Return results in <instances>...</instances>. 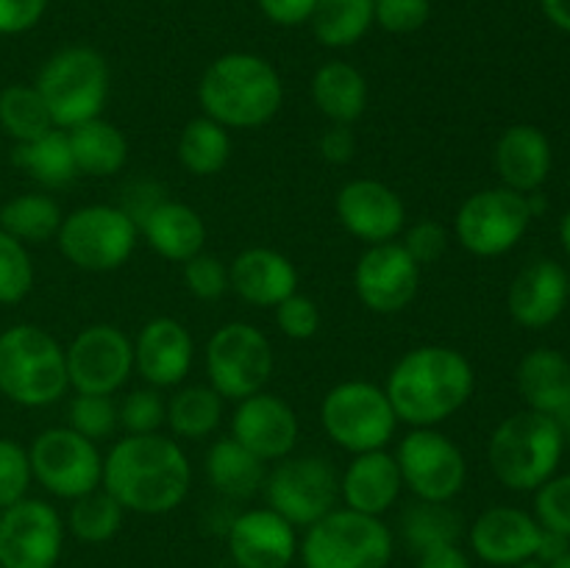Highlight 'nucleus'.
I'll return each instance as SVG.
<instances>
[{"mask_svg":"<svg viewBox=\"0 0 570 568\" xmlns=\"http://www.w3.org/2000/svg\"><path fill=\"white\" fill-rule=\"evenodd\" d=\"M193 466L181 445L165 434H126L104 457V484L126 512L165 516L189 493Z\"/></svg>","mask_w":570,"mask_h":568,"instance_id":"1","label":"nucleus"},{"mask_svg":"<svg viewBox=\"0 0 570 568\" xmlns=\"http://www.w3.org/2000/svg\"><path fill=\"white\" fill-rule=\"evenodd\" d=\"M476 373L468 356L451 345H417L406 351L384 382L399 423L412 429L440 427L471 401Z\"/></svg>","mask_w":570,"mask_h":568,"instance_id":"2","label":"nucleus"},{"mask_svg":"<svg viewBox=\"0 0 570 568\" xmlns=\"http://www.w3.org/2000/svg\"><path fill=\"white\" fill-rule=\"evenodd\" d=\"M198 104L206 117L226 128H262L284 106V84L276 67L256 53L232 50L212 61L198 81Z\"/></svg>","mask_w":570,"mask_h":568,"instance_id":"3","label":"nucleus"},{"mask_svg":"<svg viewBox=\"0 0 570 568\" xmlns=\"http://www.w3.org/2000/svg\"><path fill=\"white\" fill-rule=\"evenodd\" d=\"M70 390L65 345L37 323H14L0 332V393L11 404L39 410Z\"/></svg>","mask_w":570,"mask_h":568,"instance_id":"4","label":"nucleus"},{"mask_svg":"<svg viewBox=\"0 0 570 568\" xmlns=\"http://www.w3.org/2000/svg\"><path fill=\"white\" fill-rule=\"evenodd\" d=\"M566 438L557 418L521 410L495 427L488 460L495 479L510 490H538L554 477Z\"/></svg>","mask_w":570,"mask_h":568,"instance_id":"5","label":"nucleus"},{"mask_svg":"<svg viewBox=\"0 0 570 568\" xmlns=\"http://www.w3.org/2000/svg\"><path fill=\"white\" fill-rule=\"evenodd\" d=\"M109 61L89 45H70L50 56L37 72L33 87L42 95L56 128L81 126L95 120L109 100Z\"/></svg>","mask_w":570,"mask_h":568,"instance_id":"6","label":"nucleus"},{"mask_svg":"<svg viewBox=\"0 0 570 568\" xmlns=\"http://www.w3.org/2000/svg\"><path fill=\"white\" fill-rule=\"evenodd\" d=\"M298 551L304 568H387L393 560V532L382 518L334 507L306 527Z\"/></svg>","mask_w":570,"mask_h":568,"instance_id":"7","label":"nucleus"},{"mask_svg":"<svg viewBox=\"0 0 570 568\" xmlns=\"http://www.w3.org/2000/svg\"><path fill=\"white\" fill-rule=\"evenodd\" d=\"M56 243L78 271L111 273L131 259L139 228L122 206L89 204L65 215Z\"/></svg>","mask_w":570,"mask_h":568,"instance_id":"8","label":"nucleus"},{"mask_svg":"<svg viewBox=\"0 0 570 568\" xmlns=\"http://www.w3.org/2000/svg\"><path fill=\"white\" fill-rule=\"evenodd\" d=\"M321 423L328 440L351 454L387 449L399 429V418L384 388L362 379L334 384L323 395Z\"/></svg>","mask_w":570,"mask_h":568,"instance_id":"9","label":"nucleus"},{"mask_svg":"<svg viewBox=\"0 0 570 568\" xmlns=\"http://www.w3.org/2000/svg\"><path fill=\"white\" fill-rule=\"evenodd\" d=\"M209 388L223 401H243L262 393L273 376V345L254 323L232 321L217 329L204 351Z\"/></svg>","mask_w":570,"mask_h":568,"instance_id":"10","label":"nucleus"},{"mask_svg":"<svg viewBox=\"0 0 570 568\" xmlns=\"http://www.w3.org/2000/svg\"><path fill=\"white\" fill-rule=\"evenodd\" d=\"M33 482L59 499L76 501L104 484V454L98 443L70 427H50L28 445Z\"/></svg>","mask_w":570,"mask_h":568,"instance_id":"11","label":"nucleus"},{"mask_svg":"<svg viewBox=\"0 0 570 568\" xmlns=\"http://www.w3.org/2000/svg\"><path fill=\"white\" fill-rule=\"evenodd\" d=\"M527 195L490 187L468 195L454 217V237L473 256H501L515 248L532 223Z\"/></svg>","mask_w":570,"mask_h":568,"instance_id":"12","label":"nucleus"},{"mask_svg":"<svg viewBox=\"0 0 570 568\" xmlns=\"http://www.w3.org/2000/svg\"><path fill=\"white\" fill-rule=\"evenodd\" d=\"M267 507L293 527H312L337 507L340 477L317 454L284 457L265 477Z\"/></svg>","mask_w":570,"mask_h":568,"instance_id":"13","label":"nucleus"},{"mask_svg":"<svg viewBox=\"0 0 570 568\" xmlns=\"http://www.w3.org/2000/svg\"><path fill=\"white\" fill-rule=\"evenodd\" d=\"M395 462H399L404 488H410L417 501L451 505L465 488V454L438 427L412 429L399 443Z\"/></svg>","mask_w":570,"mask_h":568,"instance_id":"14","label":"nucleus"},{"mask_svg":"<svg viewBox=\"0 0 570 568\" xmlns=\"http://www.w3.org/2000/svg\"><path fill=\"white\" fill-rule=\"evenodd\" d=\"M65 360L76 393L115 395L134 373V340L115 323H92L70 340Z\"/></svg>","mask_w":570,"mask_h":568,"instance_id":"15","label":"nucleus"},{"mask_svg":"<svg viewBox=\"0 0 570 568\" xmlns=\"http://www.w3.org/2000/svg\"><path fill=\"white\" fill-rule=\"evenodd\" d=\"M65 546V523L50 501L22 499L0 510V566L56 568Z\"/></svg>","mask_w":570,"mask_h":568,"instance_id":"16","label":"nucleus"},{"mask_svg":"<svg viewBox=\"0 0 570 568\" xmlns=\"http://www.w3.org/2000/svg\"><path fill=\"white\" fill-rule=\"evenodd\" d=\"M356 298L376 315L404 312L421 290V265L401 243L367 245L354 267Z\"/></svg>","mask_w":570,"mask_h":568,"instance_id":"17","label":"nucleus"},{"mask_svg":"<svg viewBox=\"0 0 570 568\" xmlns=\"http://www.w3.org/2000/svg\"><path fill=\"white\" fill-rule=\"evenodd\" d=\"M337 221L365 245L395 243L406 226V206L393 187L376 178H351L334 198Z\"/></svg>","mask_w":570,"mask_h":568,"instance_id":"18","label":"nucleus"},{"mask_svg":"<svg viewBox=\"0 0 570 568\" xmlns=\"http://www.w3.org/2000/svg\"><path fill=\"white\" fill-rule=\"evenodd\" d=\"M298 434L301 423L293 407L267 390L248 395L234 407L232 438L262 462H278L293 454Z\"/></svg>","mask_w":570,"mask_h":568,"instance_id":"19","label":"nucleus"},{"mask_svg":"<svg viewBox=\"0 0 570 568\" xmlns=\"http://www.w3.org/2000/svg\"><path fill=\"white\" fill-rule=\"evenodd\" d=\"M195 362V340L176 317H154L134 340V371L148 388H181Z\"/></svg>","mask_w":570,"mask_h":568,"instance_id":"20","label":"nucleus"},{"mask_svg":"<svg viewBox=\"0 0 570 568\" xmlns=\"http://www.w3.org/2000/svg\"><path fill=\"white\" fill-rule=\"evenodd\" d=\"M228 555L237 568H287L298 555L295 527L271 507L239 512L228 527Z\"/></svg>","mask_w":570,"mask_h":568,"instance_id":"21","label":"nucleus"},{"mask_svg":"<svg viewBox=\"0 0 570 568\" xmlns=\"http://www.w3.org/2000/svg\"><path fill=\"white\" fill-rule=\"evenodd\" d=\"M543 527L518 507H490L473 521L471 546L488 566L512 568L534 557Z\"/></svg>","mask_w":570,"mask_h":568,"instance_id":"22","label":"nucleus"},{"mask_svg":"<svg viewBox=\"0 0 570 568\" xmlns=\"http://www.w3.org/2000/svg\"><path fill=\"white\" fill-rule=\"evenodd\" d=\"M570 295V276L560 262L538 259L510 284L507 310L523 329H546L562 315Z\"/></svg>","mask_w":570,"mask_h":568,"instance_id":"23","label":"nucleus"},{"mask_svg":"<svg viewBox=\"0 0 570 568\" xmlns=\"http://www.w3.org/2000/svg\"><path fill=\"white\" fill-rule=\"evenodd\" d=\"M228 287L245 304L276 310L284 298L298 293V267L273 248H245L228 265Z\"/></svg>","mask_w":570,"mask_h":568,"instance_id":"24","label":"nucleus"},{"mask_svg":"<svg viewBox=\"0 0 570 568\" xmlns=\"http://www.w3.org/2000/svg\"><path fill=\"white\" fill-rule=\"evenodd\" d=\"M404 479H401L395 454L387 449L362 451L354 454L348 468L340 477V499L348 510L382 518L390 507H395Z\"/></svg>","mask_w":570,"mask_h":568,"instance_id":"25","label":"nucleus"},{"mask_svg":"<svg viewBox=\"0 0 570 568\" xmlns=\"http://www.w3.org/2000/svg\"><path fill=\"white\" fill-rule=\"evenodd\" d=\"M493 161L501 187L521 195L538 193L551 173V143L538 126L518 123L499 137Z\"/></svg>","mask_w":570,"mask_h":568,"instance_id":"26","label":"nucleus"},{"mask_svg":"<svg viewBox=\"0 0 570 568\" xmlns=\"http://www.w3.org/2000/svg\"><path fill=\"white\" fill-rule=\"evenodd\" d=\"M139 237L167 262H189L206 245V223L198 212L181 200L161 198L137 223Z\"/></svg>","mask_w":570,"mask_h":568,"instance_id":"27","label":"nucleus"},{"mask_svg":"<svg viewBox=\"0 0 570 568\" xmlns=\"http://www.w3.org/2000/svg\"><path fill=\"white\" fill-rule=\"evenodd\" d=\"M518 393L527 410L560 415L570 407V362L554 349H534L521 360L515 373Z\"/></svg>","mask_w":570,"mask_h":568,"instance_id":"28","label":"nucleus"},{"mask_svg":"<svg viewBox=\"0 0 570 568\" xmlns=\"http://www.w3.org/2000/svg\"><path fill=\"white\" fill-rule=\"evenodd\" d=\"M312 100L334 126H354L367 109V81L348 61H326L312 76Z\"/></svg>","mask_w":570,"mask_h":568,"instance_id":"29","label":"nucleus"},{"mask_svg":"<svg viewBox=\"0 0 570 568\" xmlns=\"http://www.w3.org/2000/svg\"><path fill=\"white\" fill-rule=\"evenodd\" d=\"M70 148L76 159L78 176L109 178L128 165V139L115 123L95 117L70 128Z\"/></svg>","mask_w":570,"mask_h":568,"instance_id":"30","label":"nucleus"},{"mask_svg":"<svg viewBox=\"0 0 570 568\" xmlns=\"http://www.w3.org/2000/svg\"><path fill=\"white\" fill-rule=\"evenodd\" d=\"M265 466L267 462L250 454L232 434L215 440L209 451H206V477H209V484L217 493L228 496V499H250L254 493H259L267 477Z\"/></svg>","mask_w":570,"mask_h":568,"instance_id":"31","label":"nucleus"},{"mask_svg":"<svg viewBox=\"0 0 570 568\" xmlns=\"http://www.w3.org/2000/svg\"><path fill=\"white\" fill-rule=\"evenodd\" d=\"M11 161L42 187H65L78 176L70 134L65 128H50V131L31 139V143L14 145Z\"/></svg>","mask_w":570,"mask_h":568,"instance_id":"32","label":"nucleus"},{"mask_svg":"<svg viewBox=\"0 0 570 568\" xmlns=\"http://www.w3.org/2000/svg\"><path fill=\"white\" fill-rule=\"evenodd\" d=\"M232 159V134L212 117L200 115L184 126L178 137V161L195 178H212Z\"/></svg>","mask_w":570,"mask_h":568,"instance_id":"33","label":"nucleus"},{"mask_svg":"<svg viewBox=\"0 0 570 568\" xmlns=\"http://www.w3.org/2000/svg\"><path fill=\"white\" fill-rule=\"evenodd\" d=\"M373 3L376 0H317L309 17L312 33L323 48H351L373 28Z\"/></svg>","mask_w":570,"mask_h":568,"instance_id":"34","label":"nucleus"},{"mask_svg":"<svg viewBox=\"0 0 570 568\" xmlns=\"http://www.w3.org/2000/svg\"><path fill=\"white\" fill-rule=\"evenodd\" d=\"M65 212L56 198L42 193H22L0 206V228L22 245L48 243L59 234Z\"/></svg>","mask_w":570,"mask_h":568,"instance_id":"35","label":"nucleus"},{"mask_svg":"<svg viewBox=\"0 0 570 568\" xmlns=\"http://www.w3.org/2000/svg\"><path fill=\"white\" fill-rule=\"evenodd\" d=\"M223 421V399L209 384H184L167 401V427L176 438L204 440Z\"/></svg>","mask_w":570,"mask_h":568,"instance_id":"36","label":"nucleus"},{"mask_svg":"<svg viewBox=\"0 0 570 568\" xmlns=\"http://www.w3.org/2000/svg\"><path fill=\"white\" fill-rule=\"evenodd\" d=\"M0 128L6 137L14 139V145H20L42 137L56 126L33 84H11L0 89Z\"/></svg>","mask_w":570,"mask_h":568,"instance_id":"37","label":"nucleus"},{"mask_svg":"<svg viewBox=\"0 0 570 568\" xmlns=\"http://www.w3.org/2000/svg\"><path fill=\"white\" fill-rule=\"evenodd\" d=\"M465 529L462 516L443 501H417L401 518V535L415 555L432 546L456 543Z\"/></svg>","mask_w":570,"mask_h":568,"instance_id":"38","label":"nucleus"},{"mask_svg":"<svg viewBox=\"0 0 570 568\" xmlns=\"http://www.w3.org/2000/svg\"><path fill=\"white\" fill-rule=\"evenodd\" d=\"M122 516H126V510L120 507V501L109 490L98 488L72 501L67 527L81 543H106L120 532Z\"/></svg>","mask_w":570,"mask_h":568,"instance_id":"39","label":"nucleus"},{"mask_svg":"<svg viewBox=\"0 0 570 568\" xmlns=\"http://www.w3.org/2000/svg\"><path fill=\"white\" fill-rule=\"evenodd\" d=\"M33 259L28 245L0 228V306H14L33 290Z\"/></svg>","mask_w":570,"mask_h":568,"instance_id":"40","label":"nucleus"},{"mask_svg":"<svg viewBox=\"0 0 570 568\" xmlns=\"http://www.w3.org/2000/svg\"><path fill=\"white\" fill-rule=\"evenodd\" d=\"M67 418H70L67 427L76 429L83 438L95 440V443L111 438L115 429L120 427V410H117L111 395L76 393L70 401V410H67Z\"/></svg>","mask_w":570,"mask_h":568,"instance_id":"41","label":"nucleus"},{"mask_svg":"<svg viewBox=\"0 0 570 568\" xmlns=\"http://www.w3.org/2000/svg\"><path fill=\"white\" fill-rule=\"evenodd\" d=\"M117 410H120V427L126 429V434H154L167 421V401L156 388L131 390Z\"/></svg>","mask_w":570,"mask_h":568,"instance_id":"42","label":"nucleus"},{"mask_svg":"<svg viewBox=\"0 0 570 568\" xmlns=\"http://www.w3.org/2000/svg\"><path fill=\"white\" fill-rule=\"evenodd\" d=\"M33 482L28 449L11 438H0V510L28 496Z\"/></svg>","mask_w":570,"mask_h":568,"instance_id":"43","label":"nucleus"},{"mask_svg":"<svg viewBox=\"0 0 570 568\" xmlns=\"http://www.w3.org/2000/svg\"><path fill=\"white\" fill-rule=\"evenodd\" d=\"M534 518L543 529L570 538V473L540 484L534 496Z\"/></svg>","mask_w":570,"mask_h":568,"instance_id":"44","label":"nucleus"},{"mask_svg":"<svg viewBox=\"0 0 570 568\" xmlns=\"http://www.w3.org/2000/svg\"><path fill=\"white\" fill-rule=\"evenodd\" d=\"M184 284L189 295L198 301H217L228 293V265H223L217 256L200 251L189 262H184Z\"/></svg>","mask_w":570,"mask_h":568,"instance_id":"45","label":"nucleus"},{"mask_svg":"<svg viewBox=\"0 0 570 568\" xmlns=\"http://www.w3.org/2000/svg\"><path fill=\"white\" fill-rule=\"evenodd\" d=\"M432 17V0H376L373 22L387 33H415Z\"/></svg>","mask_w":570,"mask_h":568,"instance_id":"46","label":"nucleus"},{"mask_svg":"<svg viewBox=\"0 0 570 568\" xmlns=\"http://www.w3.org/2000/svg\"><path fill=\"white\" fill-rule=\"evenodd\" d=\"M276 326L289 340H312L321 332V306L309 295L293 293L273 310Z\"/></svg>","mask_w":570,"mask_h":568,"instance_id":"47","label":"nucleus"},{"mask_svg":"<svg viewBox=\"0 0 570 568\" xmlns=\"http://www.w3.org/2000/svg\"><path fill=\"white\" fill-rule=\"evenodd\" d=\"M449 228L440 226L438 221H417L415 226L406 228L404 234V248L417 265H432L440 256L449 251Z\"/></svg>","mask_w":570,"mask_h":568,"instance_id":"48","label":"nucleus"},{"mask_svg":"<svg viewBox=\"0 0 570 568\" xmlns=\"http://www.w3.org/2000/svg\"><path fill=\"white\" fill-rule=\"evenodd\" d=\"M48 0H0V33L17 37L37 26L45 17Z\"/></svg>","mask_w":570,"mask_h":568,"instance_id":"49","label":"nucleus"},{"mask_svg":"<svg viewBox=\"0 0 570 568\" xmlns=\"http://www.w3.org/2000/svg\"><path fill=\"white\" fill-rule=\"evenodd\" d=\"M256 3H259L262 14H265L273 26L295 28L309 22L317 0H256Z\"/></svg>","mask_w":570,"mask_h":568,"instance_id":"50","label":"nucleus"},{"mask_svg":"<svg viewBox=\"0 0 570 568\" xmlns=\"http://www.w3.org/2000/svg\"><path fill=\"white\" fill-rule=\"evenodd\" d=\"M321 156L328 165H348L356 154V137L351 131V126H334L326 128L321 137Z\"/></svg>","mask_w":570,"mask_h":568,"instance_id":"51","label":"nucleus"},{"mask_svg":"<svg viewBox=\"0 0 570 568\" xmlns=\"http://www.w3.org/2000/svg\"><path fill=\"white\" fill-rule=\"evenodd\" d=\"M417 568H473L460 543L432 546V549L417 555Z\"/></svg>","mask_w":570,"mask_h":568,"instance_id":"52","label":"nucleus"},{"mask_svg":"<svg viewBox=\"0 0 570 568\" xmlns=\"http://www.w3.org/2000/svg\"><path fill=\"white\" fill-rule=\"evenodd\" d=\"M568 549H570V538L551 532V529H543V532H540V543H538V551H534V557L549 566V562H554L557 557L566 555Z\"/></svg>","mask_w":570,"mask_h":568,"instance_id":"53","label":"nucleus"},{"mask_svg":"<svg viewBox=\"0 0 570 568\" xmlns=\"http://www.w3.org/2000/svg\"><path fill=\"white\" fill-rule=\"evenodd\" d=\"M540 6H543V14L549 17L551 26L570 33V0H540Z\"/></svg>","mask_w":570,"mask_h":568,"instance_id":"54","label":"nucleus"},{"mask_svg":"<svg viewBox=\"0 0 570 568\" xmlns=\"http://www.w3.org/2000/svg\"><path fill=\"white\" fill-rule=\"evenodd\" d=\"M560 239H562V248H566V254L570 256V209L560 223Z\"/></svg>","mask_w":570,"mask_h":568,"instance_id":"55","label":"nucleus"},{"mask_svg":"<svg viewBox=\"0 0 570 568\" xmlns=\"http://www.w3.org/2000/svg\"><path fill=\"white\" fill-rule=\"evenodd\" d=\"M557 423H560V432L562 438H566V443L570 440V407H566V410L560 412V415H554Z\"/></svg>","mask_w":570,"mask_h":568,"instance_id":"56","label":"nucleus"},{"mask_svg":"<svg viewBox=\"0 0 570 568\" xmlns=\"http://www.w3.org/2000/svg\"><path fill=\"white\" fill-rule=\"evenodd\" d=\"M512 568H549V566H546V562H540L538 557H529V560L518 562V566H512Z\"/></svg>","mask_w":570,"mask_h":568,"instance_id":"57","label":"nucleus"},{"mask_svg":"<svg viewBox=\"0 0 570 568\" xmlns=\"http://www.w3.org/2000/svg\"><path fill=\"white\" fill-rule=\"evenodd\" d=\"M549 568H570V549L566 551V555L557 557L554 562H549Z\"/></svg>","mask_w":570,"mask_h":568,"instance_id":"58","label":"nucleus"},{"mask_svg":"<svg viewBox=\"0 0 570 568\" xmlns=\"http://www.w3.org/2000/svg\"><path fill=\"white\" fill-rule=\"evenodd\" d=\"M568 301H570V295H568Z\"/></svg>","mask_w":570,"mask_h":568,"instance_id":"59","label":"nucleus"},{"mask_svg":"<svg viewBox=\"0 0 570 568\" xmlns=\"http://www.w3.org/2000/svg\"><path fill=\"white\" fill-rule=\"evenodd\" d=\"M0 568H3V566H0Z\"/></svg>","mask_w":570,"mask_h":568,"instance_id":"60","label":"nucleus"}]
</instances>
